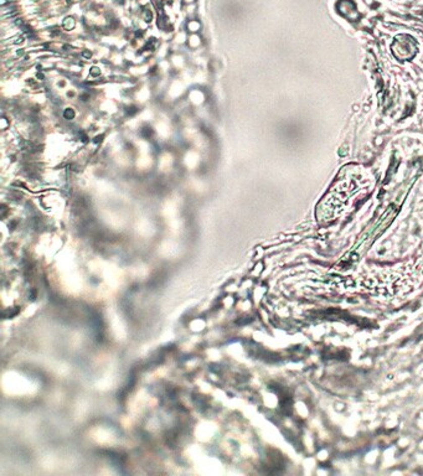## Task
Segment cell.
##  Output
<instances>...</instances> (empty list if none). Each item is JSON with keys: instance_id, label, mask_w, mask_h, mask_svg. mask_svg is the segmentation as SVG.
<instances>
[{"instance_id": "1", "label": "cell", "mask_w": 423, "mask_h": 476, "mask_svg": "<svg viewBox=\"0 0 423 476\" xmlns=\"http://www.w3.org/2000/svg\"><path fill=\"white\" fill-rule=\"evenodd\" d=\"M64 117L66 118V119H73V117H75V112H73L72 109H65V113H64Z\"/></svg>"}, {"instance_id": "2", "label": "cell", "mask_w": 423, "mask_h": 476, "mask_svg": "<svg viewBox=\"0 0 423 476\" xmlns=\"http://www.w3.org/2000/svg\"><path fill=\"white\" fill-rule=\"evenodd\" d=\"M99 74H101V71H99L98 69H96V67H93V69L91 70V75L92 76H99Z\"/></svg>"}]
</instances>
